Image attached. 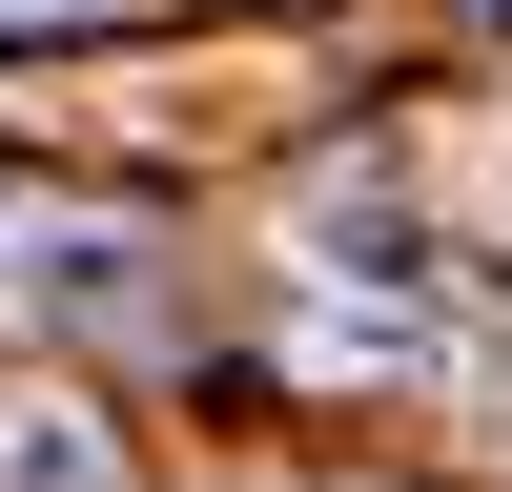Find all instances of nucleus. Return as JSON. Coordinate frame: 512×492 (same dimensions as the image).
I'll list each match as a JSON object with an SVG mask.
<instances>
[{
  "label": "nucleus",
  "instance_id": "nucleus-1",
  "mask_svg": "<svg viewBox=\"0 0 512 492\" xmlns=\"http://www.w3.org/2000/svg\"><path fill=\"white\" fill-rule=\"evenodd\" d=\"M0 287H21V308H41V287H62V308H144V246L62 205V226H0Z\"/></svg>",
  "mask_w": 512,
  "mask_h": 492
},
{
  "label": "nucleus",
  "instance_id": "nucleus-2",
  "mask_svg": "<svg viewBox=\"0 0 512 492\" xmlns=\"http://www.w3.org/2000/svg\"><path fill=\"white\" fill-rule=\"evenodd\" d=\"M0 492H123V451L82 431V390H0Z\"/></svg>",
  "mask_w": 512,
  "mask_h": 492
},
{
  "label": "nucleus",
  "instance_id": "nucleus-3",
  "mask_svg": "<svg viewBox=\"0 0 512 492\" xmlns=\"http://www.w3.org/2000/svg\"><path fill=\"white\" fill-rule=\"evenodd\" d=\"M0 21H82V0H0Z\"/></svg>",
  "mask_w": 512,
  "mask_h": 492
}]
</instances>
